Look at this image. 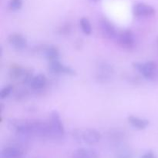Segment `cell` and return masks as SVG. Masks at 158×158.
<instances>
[{
    "mask_svg": "<svg viewBox=\"0 0 158 158\" xmlns=\"http://www.w3.org/2000/svg\"><path fill=\"white\" fill-rule=\"evenodd\" d=\"M80 26L81 28V30L85 35H90L92 32V26L87 18H81L80 20Z\"/></svg>",
    "mask_w": 158,
    "mask_h": 158,
    "instance_id": "14",
    "label": "cell"
},
{
    "mask_svg": "<svg viewBox=\"0 0 158 158\" xmlns=\"http://www.w3.org/2000/svg\"><path fill=\"white\" fill-rule=\"evenodd\" d=\"M127 120L130 124L137 130H145L150 124L149 120L147 119L140 118L135 116H130Z\"/></svg>",
    "mask_w": 158,
    "mask_h": 158,
    "instance_id": "11",
    "label": "cell"
},
{
    "mask_svg": "<svg viewBox=\"0 0 158 158\" xmlns=\"http://www.w3.org/2000/svg\"><path fill=\"white\" fill-rule=\"evenodd\" d=\"M73 158H99L97 151L89 148H79L73 154Z\"/></svg>",
    "mask_w": 158,
    "mask_h": 158,
    "instance_id": "12",
    "label": "cell"
},
{
    "mask_svg": "<svg viewBox=\"0 0 158 158\" xmlns=\"http://www.w3.org/2000/svg\"><path fill=\"white\" fill-rule=\"evenodd\" d=\"M133 66L145 79H148V80L152 79L155 74L156 63L153 61H148L144 63L135 62L133 63Z\"/></svg>",
    "mask_w": 158,
    "mask_h": 158,
    "instance_id": "2",
    "label": "cell"
},
{
    "mask_svg": "<svg viewBox=\"0 0 158 158\" xmlns=\"http://www.w3.org/2000/svg\"><path fill=\"white\" fill-rule=\"evenodd\" d=\"M23 5V0H10L9 7L12 11H18L21 9Z\"/></svg>",
    "mask_w": 158,
    "mask_h": 158,
    "instance_id": "16",
    "label": "cell"
},
{
    "mask_svg": "<svg viewBox=\"0 0 158 158\" xmlns=\"http://www.w3.org/2000/svg\"><path fill=\"white\" fill-rule=\"evenodd\" d=\"M8 42L12 47L17 50H23V49H26L28 44L26 37L22 34L17 33V32L10 34L8 37Z\"/></svg>",
    "mask_w": 158,
    "mask_h": 158,
    "instance_id": "6",
    "label": "cell"
},
{
    "mask_svg": "<svg viewBox=\"0 0 158 158\" xmlns=\"http://www.w3.org/2000/svg\"><path fill=\"white\" fill-rule=\"evenodd\" d=\"M48 69H49V72L53 74H57V75H76L75 69H73L70 66L63 64V63L60 61V60L49 62Z\"/></svg>",
    "mask_w": 158,
    "mask_h": 158,
    "instance_id": "4",
    "label": "cell"
},
{
    "mask_svg": "<svg viewBox=\"0 0 158 158\" xmlns=\"http://www.w3.org/2000/svg\"><path fill=\"white\" fill-rule=\"evenodd\" d=\"M117 40L119 43L125 47H131L135 43V37L134 32L130 29L121 31L117 35Z\"/></svg>",
    "mask_w": 158,
    "mask_h": 158,
    "instance_id": "8",
    "label": "cell"
},
{
    "mask_svg": "<svg viewBox=\"0 0 158 158\" xmlns=\"http://www.w3.org/2000/svg\"><path fill=\"white\" fill-rule=\"evenodd\" d=\"M100 28L104 36L108 39H115L117 37L118 32L114 25L110 20L103 19L100 21Z\"/></svg>",
    "mask_w": 158,
    "mask_h": 158,
    "instance_id": "7",
    "label": "cell"
},
{
    "mask_svg": "<svg viewBox=\"0 0 158 158\" xmlns=\"http://www.w3.org/2000/svg\"><path fill=\"white\" fill-rule=\"evenodd\" d=\"M155 9L143 2H137L133 6V14L136 17H151L155 15Z\"/></svg>",
    "mask_w": 158,
    "mask_h": 158,
    "instance_id": "5",
    "label": "cell"
},
{
    "mask_svg": "<svg viewBox=\"0 0 158 158\" xmlns=\"http://www.w3.org/2000/svg\"><path fill=\"white\" fill-rule=\"evenodd\" d=\"M43 55L49 62L60 60V51L55 46H48L43 49Z\"/></svg>",
    "mask_w": 158,
    "mask_h": 158,
    "instance_id": "13",
    "label": "cell"
},
{
    "mask_svg": "<svg viewBox=\"0 0 158 158\" xmlns=\"http://www.w3.org/2000/svg\"><path fill=\"white\" fill-rule=\"evenodd\" d=\"M92 1H94V2H97V1H99V0H92Z\"/></svg>",
    "mask_w": 158,
    "mask_h": 158,
    "instance_id": "20",
    "label": "cell"
},
{
    "mask_svg": "<svg viewBox=\"0 0 158 158\" xmlns=\"http://www.w3.org/2000/svg\"><path fill=\"white\" fill-rule=\"evenodd\" d=\"M13 91V86L12 85H7L2 87L0 90V99L3 100V99L9 97Z\"/></svg>",
    "mask_w": 158,
    "mask_h": 158,
    "instance_id": "15",
    "label": "cell"
},
{
    "mask_svg": "<svg viewBox=\"0 0 158 158\" xmlns=\"http://www.w3.org/2000/svg\"><path fill=\"white\" fill-rule=\"evenodd\" d=\"M71 30V27L69 25H65L60 29V34H66L69 33V31Z\"/></svg>",
    "mask_w": 158,
    "mask_h": 158,
    "instance_id": "19",
    "label": "cell"
},
{
    "mask_svg": "<svg viewBox=\"0 0 158 158\" xmlns=\"http://www.w3.org/2000/svg\"><path fill=\"white\" fill-rule=\"evenodd\" d=\"M24 153L18 147L8 146L2 149L0 158H23Z\"/></svg>",
    "mask_w": 158,
    "mask_h": 158,
    "instance_id": "9",
    "label": "cell"
},
{
    "mask_svg": "<svg viewBox=\"0 0 158 158\" xmlns=\"http://www.w3.org/2000/svg\"><path fill=\"white\" fill-rule=\"evenodd\" d=\"M73 137L78 143H84L93 145L98 143L101 139V134L95 129L75 130L73 132Z\"/></svg>",
    "mask_w": 158,
    "mask_h": 158,
    "instance_id": "1",
    "label": "cell"
},
{
    "mask_svg": "<svg viewBox=\"0 0 158 158\" xmlns=\"http://www.w3.org/2000/svg\"><path fill=\"white\" fill-rule=\"evenodd\" d=\"M46 84H47V78L44 74L42 73L33 76L28 83V85H29L30 87L35 90H40L43 89Z\"/></svg>",
    "mask_w": 158,
    "mask_h": 158,
    "instance_id": "10",
    "label": "cell"
},
{
    "mask_svg": "<svg viewBox=\"0 0 158 158\" xmlns=\"http://www.w3.org/2000/svg\"><path fill=\"white\" fill-rule=\"evenodd\" d=\"M116 158H133V154L130 151H123L117 154Z\"/></svg>",
    "mask_w": 158,
    "mask_h": 158,
    "instance_id": "17",
    "label": "cell"
},
{
    "mask_svg": "<svg viewBox=\"0 0 158 158\" xmlns=\"http://www.w3.org/2000/svg\"><path fill=\"white\" fill-rule=\"evenodd\" d=\"M140 158H157V157L153 151H148L141 155Z\"/></svg>",
    "mask_w": 158,
    "mask_h": 158,
    "instance_id": "18",
    "label": "cell"
},
{
    "mask_svg": "<svg viewBox=\"0 0 158 158\" xmlns=\"http://www.w3.org/2000/svg\"><path fill=\"white\" fill-rule=\"evenodd\" d=\"M49 122L54 136H55V138H58V137L64 135V126H63V123L62 122L61 118H60V114L56 110H53L50 113Z\"/></svg>",
    "mask_w": 158,
    "mask_h": 158,
    "instance_id": "3",
    "label": "cell"
}]
</instances>
